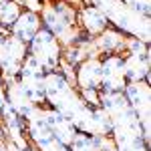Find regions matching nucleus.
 <instances>
[{
	"label": "nucleus",
	"mask_w": 151,
	"mask_h": 151,
	"mask_svg": "<svg viewBox=\"0 0 151 151\" xmlns=\"http://www.w3.org/2000/svg\"><path fill=\"white\" fill-rule=\"evenodd\" d=\"M40 22L42 28L57 36L63 48L75 47L87 36L77 26V8L65 0H47L40 10Z\"/></svg>",
	"instance_id": "nucleus-1"
},
{
	"label": "nucleus",
	"mask_w": 151,
	"mask_h": 151,
	"mask_svg": "<svg viewBox=\"0 0 151 151\" xmlns=\"http://www.w3.org/2000/svg\"><path fill=\"white\" fill-rule=\"evenodd\" d=\"M149 55H123L125 79L127 83L147 81L149 83Z\"/></svg>",
	"instance_id": "nucleus-11"
},
{
	"label": "nucleus",
	"mask_w": 151,
	"mask_h": 151,
	"mask_svg": "<svg viewBox=\"0 0 151 151\" xmlns=\"http://www.w3.org/2000/svg\"><path fill=\"white\" fill-rule=\"evenodd\" d=\"M4 91H6V103L14 113H18L20 117H24L32 107L35 103L30 101V97L26 93V89L22 87V83L18 81V77L14 79H4Z\"/></svg>",
	"instance_id": "nucleus-8"
},
{
	"label": "nucleus",
	"mask_w": 151,
	"mask_h": 151,
	"mask_svg": "<svg viewBox=\"0 0 151 151\" xmlns=\"http://www.w3.org/2000/svg\"><path fill=\"white\" fill-rule=\"evenodd\" d=\"M93 127H95V135H111V117L105 113L101 107H93Z\"/></svg>",
	"instance_id": "nucleus-13"
},
{
	"label": "nucleus",
	"mask_w": 151,
	"mask_h": 151,
	"mask_svg": "<svg viewBox=\"0 0 151 151\" xmlns=\"http://www.w3.org/2000/svg\"><path fill=\"white\" fill-rule=\"evenodd\" d=\"M69 151H95L91 135H85V133H77V135H75V139L70 141Z\"/></svg>",
	"instance_id": "nucleus-15"
},
{
	"label": "nucleus",
	"mask_w": 151,
	"mask_h": 151,
	"mask_svg": "<svg viewBox=\"0 0 151 151\" xmlns=\"http://www.w3.org/2000/svg\"><path fill=\"white\" fill-rule=\"evenodd\" d=\"M75 89H101V57H87L75 67Z\"/></svg>",
	"instance_id": "nucleus-5"
},
{
	"label": "nucleus",
	"mask_w": 151,
	"mask_h": 151,
	"mask_svg": "<svg viewBox=\"0 0 151 151\" xmlns=\"http://www.w3.org/2000/svg\"><path fill=\"white\" fill-rule=\"evenodd\" d=\"M77 26L83 30V35L95 38L109 26V22H107V16L99 8H95L91 4H83L77 8Z\"/></svg>",
	"instance_id": "nucleus-6"
},
{
	"label": "nucleus",
	"mask_w": 151,
	"mask_h": 151,
	"mask_svg": "<svg viewBox=\"0 0 151 151\" xmlns=\"http://www.w3.org/2000/svg\"><path fill=\"white\" fill-rule=\"evenodd\" d=\"M125 55H151L149 52V42H143L139 38H133V36H127L125 40Z\"/></svg>",
	"instance_id": "nucleus-14"
},
{
	"label": "nucleus",
	"mask_w": 151,
	"mask_h": 151,
	"mask_svg": "<svg viewBox=\"0 0 151 151\" xmlns=\"http://www.w3.org/2000/svg\"><path fill=\"white\" fill-rule=\"evenodd\" d=\"M42 115H45V121H47L52 137H55L58 143H63V145L69 147L70 141L75 139V135H77V129L70 123V119H67L63 113H58V111L50 109L47 105H45V109H42Z\"/></svg>",
	"instance_id": "nucleus-7"
},
{
	"label": "nucleus",
	"mask_w": 151,
	"mask_h": 151,
	"mask_svg": "<svg viewBox=\"0 0 151 151\" xmlns=\"http://www.w3.org/2000/svg\"><path fill=\"white\" fill-rule=\"evenodd\" d=\"M99 91L101 89H83V91H79V97L87 107H99L101 105V93Z\"/></svg>",
	"instance_id": "nucleus-17"
},
{
	"label": "nucleus",
	"mask_w": 151,
	"mask_h": 151,
	"mask_svg": "<svg viewBox=\"0 0 151 151\" xmlns=\"http://www.w3.org/2000/svg\"><path fill=\"white\" fill-rule=\"evenodd\" d=\"M121 2L127 4L129 8L145 14V16H149V12H151V0H121Z\"/></svg>",
	"instance_id": "nucleus-18"
},
{
	"label": "nucleus",
	"mask_w": 151,
	"mask_h": 151,
	"mask_svg": "<svg viewBox=\"0 0 151 151\" xmlns=\"http://www.w3.org/2000/svg\"><path fill=\"white\" fill-rule=\"evenodd\" d=\"M6 105H8V103H6V91H4V83L0 81V111H2Z\"/></svg>",
	"instance_id": "nucleus-20"
},
{
	"label": "nucleus",
	"mask_w": 151,
	"mask_h": 151,
	"mask_svg": "<svg viewBox=\"0 0 151 151\" xmlns=\"http://www.w3.org/2000/svg\"><path fill=\"white\" fill-rule=\"evenodd\" d=\"M36 149H38V151H69V147H67V145H63V143H58L55 137H50V139L38 143V145H36Z\"/></svg>",
	"instance_id": "nucleus-19"
},
{
	"label": "nucleus",
	"mask_w": 151,
	"mask_h": 151,
	"mask_svg": "<svg viewBox=\"0 0 151 151\" xmlns=\"http://www.w3.org/2000/svg\"><path fill=\"white\" fill-rule=\"evenodd\" d=\"M42 28V22H40V14L30 10H22L20 16L16 18V22L10 26V35L16 36L20 42L28 45L32 38L36 36V32Z\"/></svg>",
	"instance_id": "nucleus-9"
},
{
	"label": "nucleus",
	"mask_w": 151,
	"mask_h": 151,
	"mask_svg": "<svg viewBox=\"0 0 151 151\" xmlns=\"http://www.w3.org/2000/svg\"><path fill=\"white\" fill-rule=\"evenodd\" d=\"M26 48H28V57L38 63L45 73L57 70L58 63L63 60V47L57 40V36L50 35L47 28H40L35 38L26 45Z\"/></svg>",
	"instance_id": "nucleus-2"
},
{
	"label": "nucleus",
	"mask_w": 151,
	"mask_h": 151,
	"mask_svg": "<svg viewBox=\"0 0 151 151\" xmlns=\"http://www.w3.org/2000/svg\"><path fill=\"white\" fill-rule=\"evenodd\" d=\"M125 85H127V79H125L123 55H103L101 57V89L123 93Z\"/></svg>",
	"instance_id": "nucleus-4"
},
{
	"label": "nucleus",
	"mask_w": 151,
	"mask_h": 151,
	"mask_svg": "<svg viewBox=\"0 0 151 151\" xmlns=\"http://www.w3.org/2000/svg\"><path fill=\"white\" fill-rule=\"evenodd\" d=\"M0 151H4V141L0 139Z\"/></svg>",
	"instance_id": "nucleus-22"
},
{
	"label": "nucleus",
	"mask_w": 151,
	"mask_h": 151,
	"mask_svg": "<svg viewBox=\"0 0 151 151\" xmlns=\"http://www.w3.org/2000/svg\"><path fill=\"white\" fill-rule=\"evenodd\" d=\"M93 147L95 151H117V145L111 135H93Z\"/></svg>",
	"instance_id": "nucleus-16"
},
{
	"label": "nucleus",
	"mask_w": 151,
	"mask_h": 151,
	"mask_svg": "<svg viewBox=\"0 0 151 151\" xmlns=\"http://www.w3.org/2000/svg\"><path fill=\"white\" fill-rule=\"evenodd\" d=\"M125 40H127V36L121 30H117L113 26H107L101 35L93 38V45L99 52V57H103V55H123Z\"/></svg>",
	"instance_id": "nucleus-10"
},
{
	"label": "nucleus",
	"mask_w": 151,
	"mask_h": 151,
	"mask_svg": "<svg viewBox=\"0 0 151 151\" xmlns=\"http://www.w3.org/2000/svg\"><path fill=\"white\" fill-rule=\"evenodd\" d=\"M20 12H22V6L16 0H0V26L10 30V26L16 22Z\"/></svg>",
	"instance_id": "nucleus-12"
},
{
	"label": "nucleus",
	"mask_w": 151,
	"mask_h": 151,
	"mask_svg": "<svg viewBox=\"0 0 151 151\" xmlns=\"http://www.w3.org/2000/svg\"><path fill=\"white\" fill-rule=\"evenodd\" d=\"M65 2H69L70 6H75V8H79V6H83V4H85L83 0H65Z\"/></svg>",
	"instance_id": "nucleus-21"
},
{
	"label": "nucleus",
	"mask_w": 151,
	"mask_h": 151,
	"mask_svg": "<svg viewBox=\"0 0 151 151\" xmlns=\"http://www.w3.org/2000/svg\"><path fill=\"white\" fill-rule=\"evenodd\" d=\"M123 95L127 99V105L131 107V111L135 113V117L139 119L141 129H143V137L149 145V125H151V87L147 81H135L127 83Z\"/></svg>",
	"instance_id": "nucleus-3"
}]
</instances>
